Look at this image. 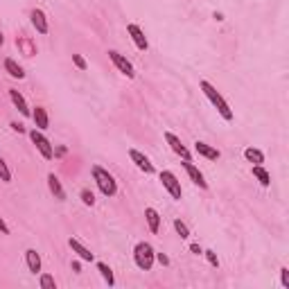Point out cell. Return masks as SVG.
Listing matches in <instances>:
<instances>
[{"mask_svg": "<svg viewBox=\"0 0 289 289\" xmlns=\"http://www.w3.org/2000/svg\"><path fill=\"white\" fill-rule=\"evenodd\" d=\"M199 89L203 91V95H206L208 99H210V104H212V106H215L217 111H219V115H221V118H224L226 122H230V120H233V111H230L228 102H226V99L219 95V91H217L210 82H206V79H201V82H199Z\"/></svg>", "mask_w": 289, "mask_h": 289, "instance_id": "6da1fadb", "label": "cell"}, {"mask_svg": "<svg viewBox=\"0 0 289 289\" xmlns=\"http://www.w3.org/2000/svg\"><path fill=\"white\" fill-rule=\"evenodd\" d=\"M91 174H93V181L97 183L99 192H102L104 196H115V192H118V181L113 179V174H108V172L99 165L91 167Z\"/></svg>", "mask_w": 289, "mask_h": 289, "instance_id": "7a4b0ae2", "label": "cell"}, {"mask_svg": "<svg viewBox=\"0 0 289 289\" xmlns=\"http://www.w3.org/2000/svg\"><path fill=\"white\" fill-rule=\"evenodd\" d=\"M154 260H156V253H154L152 244L149 242H138L136 249H133V262L140 271H152Z\"/></svg>", "mask_w": 289, "mask_h": 289, "instance_id": "3957f363", "label": "cell"}, {"mask_svg": "<svg viewBox=\"0 0 289 289\" xmlns=\"http://www.w3.org/2000/svg\"><path fill=\"white\" fill-rule=\"evenodd\" d=\"M161 183H163V188H165V190L172 194V199L181 201V196H183L181 181H179V179H177V174H174V172L163 170V172H161Z\"/></svg>", "mask_w": 289, "mask_h": 289, "instance_id": "277c9868", "label": "cell"}, {"mask_svg": "<svg viewBox=\"0 0 289 289\" xmlns=\"http://www.w3.org/2000/svg\"><path fill=\"white\" fill-rule=\"evenodd\" d=\"M30 138H32V142L36 145V149L41 152V156L45 158V161H52L54 158V147L50 145V140L48 138L41 133V129H32L30 131Z\"/></svg>", "mask_w": 289, "mask_h": 289, "instance_id": "5b68a950", "label": "cell"}, {"mask_svg": "<svg viewBox=\"0 0 289 289\" xmlns=\"http://www.w3.org/2000/svg\"><path fill=\"white\" fill-rule=\"evenodd\" d=\"M108 59L113 61V66H115V68H118L120 73L124 75V77H129V79L136 77V70H133L131 61H129L127 57H122V54H120L118 50H108Z\"/></svg>", "mask_w": 289, "mask_h": 289, "instance_id": "8992f818", "label": "cell"}, {"mask_svg": "<svg viewBox=\"0 0 289 289\" xmlns=\"http://www.w3.org/2000/svg\"><path fill=\"white\" fill-rule=\"evenodd\" d=\"M165 142L172 147V152L177 154V156H181L183 161H190V152H188V147L181 142V138L179 136H174L172 131H165Z\"/></svg>", "mask_w": 289, "mask_h": 289, "instance_id": "52a82bcc", "label": "cell"}, {"mask_svg": "<svg viewBox=\"0 0 289 289\" xmlns=\"http://www.w3.org/2000/svg\"><path fill=\"white\" fill-rule=\"evenodd\" d=\"M127 34L133 39V43H136V48H138V50H142V52H145V50L149 48L147 36H145V32H142L136 23H129V25H127Z\"/></svg>", "mask_w": 289, "mask_h": 289, "instance_id": "ba28073f", "label": "cell"}, {"mask_svg": "<svg viewBox=\"0 0 289 289\" xmlns=\"http://www.w3.org/2000/svg\"><path fill=\"white\" fill-rule=\"evenodd\" d=\"M183 165V170L188 172V177L192 179V183H194V186H199L201 190H206L208 188V183H206V179H203V174H201V170L196 165H192V161H183L181 163Z\"/></svg>", "mask_w": 289, "mask_h": 289, "instance_id": "9c48e42d", "label": "cell"}, {"mask_svg": "<svg viewBox=\"0 0 289 289\" xmlns=\"http://www.w3.org/2000/svg\"><path fill=\"white\" fill-rule=\"evenodd\" d=\"M129 158H131V161L136 163L138 170H142L145 174H154V165H152V161H149V158L145 156L142 152H138V149H129Z\"/></svg>", "mask_w": 289, "mask_h": 289, "instance_id": "30bf717a", "label": "cell"}, {"mask_svg": "<svg viewBox=\"0 0 289 289\" xmlns=\"http://www.w3.org/2000/svg\"><path fill=\"white\" fill-rule=\"evenodd\" d=\"M68 246L73 249V253H77L79 258L84 260V262H93V260H95V255L91 253V249H86V246H84L82 242L77 240V237H70V240H68Z\"/></svg>", "mask_w": 289, "mask_h": 289, "instance_id": "8fae6325", "label": "cell"}, {"mask_svg": "<svg viewBox=\"0 0 289 289\" xmlns=\"http://www.w3.org/2000/svg\"><path fill=\"white\" fill-rule=\"evenodd\" d=\"M194 149H196V154L199 156H203V158H208V161H219V149H215L212 145H206V142H201V140H196L194 142Z\"/></svg>", "mask_w": 289, "mask_h": 289, "instance_id": "7c38bea8", "label": "cell"}, {"mask_svg": "<svg viewBox=\"0 0 289 289\" xmlns=\"http://www.w3.org/2000/svg\"><path fill=\"white\" fill-rule=\"evenodd\" d=\"M48 188H50V192L54 194V199H59V201L66 199V190H64V186H61L59 177H54V174H48Z\"/></svg>", "mask_w": 289, "mask_h": 289, "instance_id": "4fadbf2b", "label": "cell"}, {"mask_svg": "<svg viewBox=\"0 0 289 289\" xmlns=\"http://www.w3.org/2000/svg\"><path fill=\"white\" fill-rule=\"evenodd\" d=\"M32 120H34V124H36V129H48V124H50V118H48V111H45L43 106H34V111H32Z\"/></svg>", "mask_w": 289, "mask_h": 289, "instance_id": "5bb4252c", "label": "cell"}, {"mask_svg": "<svg viewBox=\"0 0 289 289\" xmlns=\"http://www.w3.org/2000/svg\"><path fill=\"white\" fill-rule=\"evenodd\" d=\"M32 25H34L36 27V32H39V34H48V18H45V14L41 9H34L32 11Z\"/></svg>", "mask_w": 289, "mask_h": 289, "instance_id": "9a60e30c", "label": "cell"}, {"mask_svg": "<svg viewBox=\"0 0 289 289\" xmlns=\"http://www.w3.org/2000/svg\"><path fill=\"white\" fill-rule=\"evenodd\" d=\"M9 99L14 102V106L18 108L23 115H32V111H30V106H27V102H25V97L16 89H9Z\"/></svg>", "mask_w": 289, "mask_h": 289, "instance_id": "2e32d148", "label": "cell"}, {"mask_svg": "<svg viewBox=\"0 0 289 289\" xmlns=\"http://www.w3.org/2000/svg\"><path fill=\"white\" fill-rule=\"evenodd\" d=\"M25 260H27V269H30L32 274H39L41 271V255L36 253V249L25 251Z\"/></svg>", "mask_w": 289, "mask_h": 289, "instance_id": "e0dca14e", "label": "cell"}, {"mask_svg": "<svg viewBox=\"0 0 289 289\" xmlns=\"http://www.w3.org/2000/svg\"><path fill=\"white\" fill-rule=\"evenodd\" d=\"M145 219H147L149 230L158 233V228H161V215H158L156 208H145Z\"/></svg>", "mask_w": 289, "mask_h": 289, "instance_id": "ac0fdd59", "label": "cell"}, {"mask_svg": "<svg viewBox=\"0 0 289 289\" xmlns=\"http://www.w3.org/2000/svg\"><path fill=\"white\" fill-rule=\"evenodd\" d=\"M251 172H253V177L260 181V186L269 188V183H271V174L265 170V167H262V165H253V170H251Z\"/></svg>", "mask_w": 289, "mask_h": 289, "instance_id": "d6986e66", "label": "cell"}, {"mask_svg": "<svg viewBox=\"0 0 289 289\" xmlns=\"http://www.w3.org/2000/svg\"><path fill=\"white\" fill-rule=\"evenodd\" d=\"M244 158L249 163H255V165H262V163H265V154L260 152V149H255V147H246L244 149Z\"/></svg>", "mask_w": 289, "mask_h": 289, "instance_id": "ffe728a7", "label": "cell"}, {"mask_svg": "<svg viewBox=\"0 0 289 289\" xmlns=\"http://www.w3.org/2000/svg\"><path fill=\"white\" fill-rule=\"evenodd\" d=\"M5 70L11 75V77H16V79H25V70L20 68V66L16 64L14 59H5Z\"/></svg>", "mask_w": 289, "mask_h": 289, "instance_id": "44dd1931", "label": "cell"}, {"mask_svg": "<svg viewBox=\"0 0 289 289\" xmlns=\"http://www.w3.org/2000/svg\"><path fill=\"white\" fill-rule=\"evenodd\" d=\"M97 269H99V274H102V278L106 280V285H108V287H113V285H115V278H113L111 267H108V265H104V262H97Z\"/></svg>", "mask_w": 289, "mask_h": 289, "instance_id": "7402d4cb", "label": "cell"}, {"mask_svg": "<svg viewBox=\"0 0 289 289\" xmlns=\"http://www.w3.org/2000/svg\"><path fill=\"white\" fill-rule=\"evenodd\" d=\"M39 285H41V289H57V283H54V278H52L50 274H43V276H41Z\"/></svg>", "mask_w": 289, "mask_h": 289, "instance_id": "603a6c76", "label": "cell"}, {"mask_svg": "<svg viewBox=\"0 0 289 289\" xmlns=\"http://www.w3.org/2000/svg\"><path fill=\"white\" fill-rule=\"evenodd\" d=\"M0 181L2 183H9L11 181V172H9V167H7V163L0 158Z\"/></svg>", "mask_w": 289, "mask_h": 289, "instance_id": "cb8c5ba5", "label": "cell"}, {"mask_svg": "<svg viewBox=\"0 0 289 289\" xmlns=\"http://www.w3.org/2000/svg\"><path fill=\"white\" fill-rule=\"evenodd\" d=\"M174 228H177V233L183 237V240H188V237H190V230H188V226L183 224L181 219H174Z\"/></svg>", "mask_w": 289, "mask_h": 289, "instance_id": "d4e9b609", "label": "cell"}, {"mask_svg": "<svg viewBox=\"0 0 289 289\" xmlns=\"http://www.w3.org/2000/svg\"><path fill=\"white\" fill-rule=\"evenodd\" d=\"M82 201H84V206H95V194L89 190V188H84L82 190Z\"/></svg>", "mask_w": 289, "mask_h": 289, "instance_id": "484cf974", "label": "cell"}, {"mask_svg": "<svg viewBox=\"0 0 289 289\" xmlns=\"http://www.w3.org/2000/svg\"><path fill=\"white\" fill-rule=\"evenodd\" d=\"M73 64L77 66L79 70H86V68H89V64H86V59H84L82 54H73Z\"/></svg>", "mask_w": 289, "mask_h": 289, "instance_id": "4316f807", "label": "cell"}, {"mask_svg": "<svg viewBox=\"0 0 289 289\" xmlns=\"http://www.w3.org/2000/svg\"><path fill=\"white\" fill-rule=\"evenodd\" d=\"M203 255H206V260H208V262H210L212 267H215V269H217V267H219V258H217V253H215V251H203Z\"/></svg>", "mask_w": 289, "mask_h": 289, "instance_id": "83f0119b", "label": "cell"}, {"mask_svg": "<svg viewBox=\"0 0 289 289\" xmlns=\"http://www.w3.org/2000/svg\"><path fill=\"white\" fill-rule=\"evenodd\" d=\"M280 280H283V287L289 289V269H287V267H283V269H280Z\"/></svg>", "mask_w": 289, "mask_h": 289, "instance_id": "f1b7e54d", "label": "cell"}, {"mask_svg": "<svg viewBox=\"0 0 289 289\" xmlns=\"http://www.w3.org/2000/svg\"><path fill=\"white\" fill-rule=\"evenodd\" d=\"M0 233H2V235H9V226L5 224V219H2V217H0Z\"/></svg>", "mask_w": 289, "mask_h": 289, "instance_id": "f546056e", "label": "cell"}, {"mask_svg": "<svg viewBox=\"0 0 289 289\" xmlns=\"http://www.w3.org/2000/svg\"><path fill=\"white\" fill-rule=\"evenodd\" d=\"M156 260L161 262V265H170V258H167L165 253H156Z\"/></svg>", "mask_w": 289, "mask_h": 289, "instance_id": "4dcf8cb0", "label": "cell"}, {"mask_svg": "<svg viewBox=\"0 0 289 289\" xmlns=\"http://www.w3.org/2000/svg\"><path fill=\"white\" fill-rule=\"evenodd\" d=\"M11 129H14V131H18V133H23V131H25L23 124H18V122H11Z\"/></svg>", "mask_w": 289, "mask_h": 289, "instance_id": "1f68e13d", "label": "cell"}, {"mask_svg": "<svg viewBox=\"0 0 289 289\" xmlns=\"http://www.w3.org/2000/svg\"><path fill=\"white\" fill-rule=\"evenodd\" d=\"M190 251H192V253H203V251H201V246H199V244H190Z\"/></svg>", "mask_w": 289, "mask_h": 289, "instance_id": "d6a6232c", "label": "cell"}, {"mask_svg": "<svg viewBox=\"0 0 289 289\" xmlns=\"http://www.w3.org/2000/svg\"><path fill=\"white\" fill-rule=\"evenodd\" d=\"M73 269L79 274V271H82V265H79V262H73Z\"/></svg>", "mask_w": 289, "mask_h": 289, "instance_id": "836d02e7", "label": "cell"}, {"mask_svg": "<svg viewBox=\"0 0 289 289\" xmlns=\"http://www.w3.org/2000/svg\"><path fill=\"white\" fill-rule=\"evenodd\" d=\"M5 43V36H2V32H0V45Z\"/></svg>", "mask_w": 289, "mask_h": 289, "instance_id": "e575fe53", "label": "cell"}]
</instances>
